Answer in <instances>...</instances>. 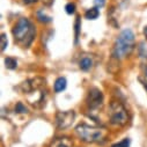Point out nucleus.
Masks as SVG:
<instances>
[{"label": "nucleus", "instance_id": "nucleus-1", "mask_svg": "<svg viewBox=\"0 0 147 147\" xmlns=\"http://www.w3.org/2000/svg\"><path fill=\"white\" fill-rule=\"evenodd\" d=\"M45 80L42 78H35L22 84V90L27 96L28 102L35 108H42L45 104L47 92L44 89Z\"/></svg>", "mask_w": 147, "mask_h": 147}, {"label": "nucleus", "instance_id": "nucleus-2", "mask_svg": "<svg viewBox=\"0 0 147 147\" xmlns=\"http://www.w3.org/2000/svg\"><path fill=\"white\" fill-rule=\"evenodd\" d=\"M35 34H36V30L32 23L26 18L20 19L13 28L14 40L22 48H28L31 44V42L35 38Z\"/></svg>", "mask_w": 147, "mask_h": 147}, {"label": "nucleus", "instance_id": "nucleus-3", "mask_svg": "<svg viewBox=\"0 0 147 147\" xmlns=\"http://www.w3.org/2000/svg\"><path fill=\"white\" fill-rule=\"evenodd\" d=\"M76 132L79 138L86 142H102L105 140L108 131L103 127L90 126L88 124H79L76 127Z\"/></svg>", "mask_w": 147, "mask_h": 147}, {"label": "nucleus", "instance_id": "nucleus-4", "mask_svg": "<svg viewBox=\"0 0 147 147\" xmlns=\"http://www.w3.org/2000/svg\"><path fill=\"white\" fill-rule=\"evenodd\" d=\"M134 45V34L131 29L123 30L118 38L116 40L115 48H114V56L117 58H124L133 50Z\"/></svg>", "mask_w": 147, "mask_h": 147}, {"label": "nucleus", "instance_id": "nucleus-5", "mask_svg": "<svg viewBox=\"0 0 147 147\" xmlns=\"http://www.w3.org/2000/svg\"><path fill=\"white\" fill-rule=\"evenodd\" d=\"M109 118H110V123L113 125L116 126L125 125L129 119L125 107L118 101H113L109 107Z\"/></svg>", "mask_w": 147, "mask_h": 147}, {"label": "nucleus", "instance_id": "nucleus-6", "mask_svg": "<svg viewBox=\"0 0 147 147\" xmlns=\"http://www.w3.org/2000/svg\"><path fill=\"white\" fill-rule=\"evenodd\" d=\"M76 114L73 110H68V111H59L56 115V125L60 130H65L69 127L74 121Z\"/></svg>", "mask_w": 147, "mask_h": 147}, {"label": "nucleus", "instance_id": "nucleus-7", "mask_svg": "<svg viewBox=\"0 0 147 147\" xmlns=\"http://www.w3.org/2000/svg\"><path fill=\"white\" fill-rule=\"evenodd\" d=\"M87 104L90 110L98 109L103 104V94L97 88H92L87 96Z\"/></svg>", "mask_w": 147, "mask_h": 147}, {"label": "nucleus", "instance_id": "nucleus-8", "mask_svg": "<svg viewBox=\"0 0 147 147\" xmlns=\"http://www.w3.org/2000/svg\"><path fill=\"white\" fill-rule=\"evenodd\" d=\"M51 147H73V144L68 138L64 137V138H58L53 140L51 144Z\"/></svg>", "mask_w": 147, "mask_h": 147}, {"label": "nucleus", "instance_id": "nucleus-9", "mask_svg": "<svg viewBox=\"0 0 147 147\" xmlns=\"http://www.w3.org/2000/svg\"><path fill=\"white\" fill-rule=\"evenodd\" d=\"M66 85H67L66 79L63 78V77H60V78H58V79L56 80V82H55V90H56L57 93L63 92V90L66 88Z\"/></svg>", "mask_w": 147, "mask_h": 147}, {"label": "nucleus", "instance_id": "nucleus-10", "mask_svg": "<svg viewBox=\"0 0 147 147\" xmlns=\"http://www.w3.org/2000/svg\"><path fill=\"white\" fill-rule=\"evenodd\" d=\"M98 15H100V12H98L97 7L89 8V9L85 13L86 19H88V20H95V19H97V16H98Z\"/></svg>", "mask_w": 147, "mask_h": 147}, {"label": "nucleus", "instance_id": "nucleus-11", "mask_svg": "<svg viewBox=\"0 0 147 147\" xmlns=\"http://www.w3.org/2000/svg\"><path fill=\"white\" fill-rule=\"evenodd\" d=\"M92 65H93V61H92V59L88 58V57H84V58L80 60V63H79L80 68L84 69V71H88V69L92 67Z\"/></svg>", "mask_w": 147, "mask_h": 147}, {"label": "nucleus", "instance_id": "nucleus-12", "mask_svg": "<svg viewBox=\"0 0 147 147\" xmlns=\"http://www.w3.org/2000/svg\"><path fill=\"white\" fill-rule=\"evenodd\" d=\"M5 64H6V67L9 68V69H14V68L18 67V61L14 58H11V57H7L5 59Z\"/></svg>", "mask_w": 147, "mask_h": 147}, {"label": "nucleus", "instance_id": "nucleus-13", "mask_svg": "<svg viewBox=\"0 0 147 147\" xmlns=\"http://www.w3.org/2000/svg\"><path fill=\"white\" fill-rule=\"evenodd\" d=\"M15 111H16L18 114H24V113L28 111V110H27V108L23 105L22 102H19V103L15 105Z\"/></svg>", "mask_w": 147, "mask_h": 147}, {"label": "nucleus", "instance_id": "nucleus-14", "mask_svg": "<svg viewBox=\"0 0 147 147\" xmlns=\"http://www.w3.org/2000/svg\"><path fill=\"white\" fill-rule=\"evenodd\" d=\"M130 146V139L129 138H125L124 140L117 142V144H114L111 147H129Z\"/></svg>", "mask_w": 147, "mask_h": 147}, {"label": "nucleus", "instance_id": "nucleus-15", "mask_svg": "<svg viewBox=\"0 0 147 147\" xmlns=\"http://www.w3.org/2000/svg\"><path fill=\"white\" fill-rule=\"evenodd\" d=\"M65 9H66V13L67 14H73L76 12V5L73 4V3H69L65 6Z\"/></svg>", "mask_w": 147, "mask_h": 147}, {"label": "nucleus", "instance_id": "nucleus-16", "mask_svg": "<svg viewBox=\"0 0 147 147\" xmlns=\"http://www.w3.org/2000/svg\"><path fill=\"white\" fill-rule=\"evenodd\" d=\"M7 37H6V34H1V51H5L6 47H7Z\"/></svg>", "mask_w": 147, "mask_h": 147}, {"label": "nucleus", "instance_id": "nucleus-17", "mask_svg": "<svg viewBox=\"0 0 147 147\" xmlns=\"http://www.w3.org/2000/svg\"><path fill=\"white\" fill-rule=\"evenodd\" d=\"M37 18H38V20L42 21V22H50V21H51V19H50L49 16H47V15H42L41 12L37 13Z\"/></svg>", "mask_w": 147, "mask_h": 147}, {"label": "nucleus", "instance_id": "nucleus-18", "mask_svg": "<svg viewBox=\"0 0 147 147\" xmlns=\"http://www.w3.org/2000/svg\"><path fill=\"white\" fill-rule=\"evenodd\" d=\"M79 24H80V20H79V18H77V21H76V42L78 40V35H79Z\"/></svg>", "mask_w": 147, "mask_h": 147}, {"label": "nucleus", "instance_id": "nucleus-19", "mask_svg": "<svg viewBox=\"0 0 147 147\" xmlns=\"http://www.w3.org/2000/svg\"><path fill=\"white\" fill-rule=\"evenodd\" d=\"M95 5L96 6H100V7H103L104 6V0H95Z\"/></svg>", "mask_w": 147, "mask_h": 147}, {"label": "nucleus", "instance_id": "nucleus-20", "mask_svg": "<svg viewBox=\"0 0 147 147\" xmlns=\"http://www.w3.org/2000/svg\"><path fill=\"white\" fill-rule=\"evenodd\" d=\"M43 3H44L45 5H48V6H50V5L53 3V0H43Z\"/></svg>", "mask_w": 147, "mask_h": 147}, {"label": "nucleus", "instance_id": "nucleus-21", "mask_svg": "<svg viewBox=\"0 0 147 147\" xmlns=\"http://www.w3.org/2000/svg\"><path fill=\"white\" fill-rule=\"evenodd\" d=\"M24 4H31V3H36L37 0H23Z\"/></svg>", "mask_w": 147, "mask_h": 147}, {"label": "nucleus", "instance_id": "nucleus-22", "mask_svg": "<svg viewBox=\"0 0 147 147\" xmlns=\"http://www.w3.org/2000/svg\"><path fill=\"white\" fill-rule=\"evenodd\" d=\"M140 82L142 84V86H144V87H145V89L147 90V82H146V81H142V80H140Z\"/></svg>", "mask_w": 147, "mask_h": 147}, {"label": "nucleus", "instance_id": "nucleus-23", "mask_svg": "<svg viewBox=\"0 0 147 147\" xmlns=\"http://www.w3.org/2000/svg\"><path fill=\"white\" fill-rule=\"evenodd\" d=\"M144 35H145V37H146V40H147V26L144 28Z\"/></svg>", "mask_w": 147, "mask_h": 147}]
</instances>
